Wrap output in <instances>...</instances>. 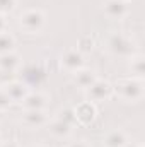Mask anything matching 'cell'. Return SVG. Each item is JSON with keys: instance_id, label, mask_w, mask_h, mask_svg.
I'll return each instance as SVG.
<instances>
[{"instance_id": "23", "label": "cell", "mask_w": 145, "mask_h": 147, "mask_svg": "<svg viewBox=\"0 0 145 147\" xmlns=\"http://www.w3.org/2000/svg\"><path fill=\"white\" fill-rule=\"evenodd\" d=\"M34 147H46V146H34Z\"/></svg>"}, {"instance_id": "19", "label": "cell", "mask_w": 145, "mask_h": 147, "mask_svg": "<svg viewBox=\"0 0 145 147\" xmlns=\"http://www.w3.org/2000/svg\"><path fill=\"white\" fill-rule=\"evenodd\" d=\"M67 147H91V144H87L85 140H77V142H72Z\"/></svg>"}, {"instance_id": "24", "label": "cell", "mask_w": 145, "mask_h": 147, "mask_svg": "<svg viewBox=\"0 0 145 147\" xmlns=\"http://www.w3.org/2000/svg\"><path fill=\"white\" fill-rule=\"evenodd\" d=\"M0 146H2V139H0Z\"/></svg>"}, {"instance_id": "7", "label": "cell", "mask_w": 145, "mask_h": 147, "mask_svg": "<svg viewBox=\"0 0 145 147\" xmlns=\"http://www.w3.org/2000/svg\"><path fill=\"white\" fill-rule=\"evenodd\" d=\"M104 10L111 19H123L128 16L130 7H128L126 0H108L104 5Z\"/></svg>"}, {"instance_id": "13", "label": "cell", "mask_w": 145, "mask_h": 147, "mask_svg": "<svg viewBox=\"0 0 145 147\" xmlns=\"http://www.w3.org/2000/svg\"><path fill=\"white\" fill-rule=\"evenodd\" d=\"M97 79V75L92 72V70H87V69H80V70H77V72L73 74V80H75V84L77 86H80V87H84V89H87L94 80Z\"/></svg>"}, {"instance_id": "4", "label": "cell", "mask_w": 145, "mask_h": 147, "mask_svg": "<svg viewBox=\"0 0 145 147\" xmlns=\"http://www.w3.org/2000/svg\"><path fill=\"white\" fill-rule=\"evenodd\" d=\"M108 48L114 55H121V57H132L133 55V41L125 34H118V33L113 34L108 39Z\"/></svg>"}, {"instance_id": "21", "label": "cell", "mask_w": 145, "mask_h": 147, "mask_svg": "<svg viewBox=\"0 0 145 147\" xmlns=\"http://www.w3.org/2000/svg\"><path fill=\"white\" fill-rule=\"evenodd\" d=\"M0 147H19V144H15V142H9V144H3L2 142V146Z\"/></svg>"}, {"instance_id": "17", "label": "cell", "mask_w": 145, "mask_h": 147, "mask_svg": "<svg viewBox=\"0 0 145 147\" xmlns=\"http://www.w3.org/2000/svg\"><path fill=\"white\" fill-rule=\"evenodd\" d=\"M15 3H17V0H0V14L3 16V14L14 10Z\"/></svg>"}, {"instance_id": "18", "label": "cell", "mask_w": 145, "mask_h": 147, "mask_svg": "<svg viewBox=\"0 0 145 147\" xmlns=\"http://www.w3.org/2000/svg\"><path fill=\"white\" fill-rule=\"evenodd\" d=\"M12 105V101H10V98L5 94V91L3 89H0V111H3V110H7L9 106Z\"/></svg>"}, {"instance_id": "15", "label": "cell", "mask_w": 145, "mask_h": 147, "mask_svg": "<svg viewBox=\"0 0 145 147\" xmlns=\"http://www.w3.org/2000/svg\"><path fill=\"white\" fill-rule=\"evenodd\" d=\"M130 70L133 74V77L142 79L145 72V62L142 55H132L130 57Z\"/></svg>"}, {"instance_id": "2", "label": "cell", "mask_w": 145, "mask_h": 147, "mask_svg": "<svg viewBox=\"0 0 145 147\" xmlns=\"http://www.w3.org/2000/svg\"><path fill=\"white\" fill-rule=\"evenodd\" d=\"M19 24L29 34L39 33L43 29V26H44V14L41 10H38V9H29V10H26V12L21 14Z\"/></svg>"}, {"instance_id": "1", "label": "cell", "mask_w": 145, "mask_h": 147, "mask_svg": "<svg viewBox=\"0 0 145 147\" xmlns=\"http://www.w3.org/2000/svg\"><path fill=\"white\" fill-rule=\"evenodd\" d=\"M113 91L123 99V101H138L144 98V80L137 77L119 79L116 86H113Z\"/></svg>"}, {"instance_id": "6", "label": "cell", "mask_w": 145, "mask_h": 147, "mask_svg": "<svg viewBox=\"0 0 145 147\" xmlns=\"http://www.w3.org/2000/svg\"><path fill=\"white\" fill-rule=\"evenodd\" d=\"M2 89L5 91V94L10 98V101H12V103H22V101H24V98H26V96H28V92H29L28 86H26L24 82H19V80H12V82L5 84Z\"/></svg>"}, {"instance_id": "11", "label": "cell", "mask_w": 145, "mask_h": 147, "mask_svg": "<svg viewBox=\"0 0 145 147\" xmlns=\"http://www.w3.org/2000/svg\"><path fill=\"white\" fill-rule=\"evenodd\" d=\"M19 65H21V58L14 51L0 55V72H14L19 69Z\"/></svg>"}, {"instance_id": "5", "label": "cell", "mask_w": 145, "mask_h": 147, "mask_svg": "<svg viewBox=\"0 0 145 147\" xmlns=\"http://www.w3.org/2000/svg\"><path fill=\"white\" fill-rule=\"evenodd\" d=\"M62 67L70 74H75L84 67V57L79 50H67L62 55Z\"/></svg>"}, {"instance_id": "3", "label": "cell", "mask_w": 145, "mask_h": 147, "mask_svg": "<svg viewBox=\"0 0 145 147\" xmlns=\"http://www.w3.org/2000/svg\"><path fill=\"white\" fill-rule=\"evenodd\" d=\"M114 94L113 91V86L109 84L108 80H101V79H96L87 89H85V96L91 103H101V101H106L111 96Z\"/></svg>"}, {"instance_id": "16", "label": "cell", "mask_w": 145, "mask_h": 147, "mask_svg": "<svg viewBox=\"0 0 145 147\" xmlns=\"http://www.w3.org/2000/svg\"><path fill=\"white\" fill-rule=\"evenodd\" d=\"M14 46H15V39H14V36L9 31L0 33V55L10 53L14 50Z\"/></svg>"}, {"instance_id": "12", "label": "cell", "mask_w": 145, "mask_h": 147, "mask_svg": "<svg viewBox=\"0 0 145 147\" xmlns=\"http://www.w3.org/2000/svg\"><path fill=\"white\" fill-rule=\"evenodd\" d=\"M48 130H50L51 135H55L58 139H63V137H68L70 135L72 125H68L67 121H63V120L58 118V120H53L51 123H48Z\"/></svg>"}, {"instance_id": "20", "label": "cell", "mask_w": 145, "mask_h": 147, "mask_svg": "<svg viewBox=\"0 0 145 147\" xmlns=\"http://www.w3.org/2000/svg\"><path fill=\"white\" fill-rule=\"evenodd\" d=\"M3 31H7V22H5L3 16L0 14V33H3Z\"/></svg>"}, {"instance_id": "9", "label": "cell", "mask_w": 145, "mask_h": 147, "mask_svg": "<svg viewBox=\"0 0 145 147\" xmlns=\"http://www.w3.org/2000/svg\"><path fill=\"white\" fill-rule=\"evenodd\" d=\"M22 121L26 127H43V125H48V116L43 110H26L24 116H22Z\"/></svg>"}, {"instance_id": "8", "label": "cell", "mask_w": 145, "mask_h": 147, "mask_svg": "<svg viewBox=\"0 0 145 147\" xmlns=\"http://www.w3.org/2000/svg\"><path fill=\"white\" fill-rule=\"evenodd\" d=\"M73 115H75V121H80V123H91L96 116V106L94 103L91 101H84L80 103L75 110H73Z\"/></svg>"}, {"instance_id": "14", "label": "cell", "mask_w": 145, "mask_h": 147, "mask_svg": "<svg viewBox=\"0 0 145 147\" xmlns=\"http://www.w3.org/2000/svg\"><path fill=\"white\" fill-rule=\"evenodd\" d=\"M126 142H128V137H126V134L121 132V130H113V132H109L108 135H106V139H104V146L106 147H125Z\"/></svg>"}, {"instance_id": "22", "label": "cell", "mask_w": 145, "mask_h": 147, "mask_svg": "<svg viewBox=\"0 0 145 147\" xmlns=\"http://www.w3.org/2000/svg\"><path fill=\"white\" fill-rule=\"evenodd\" d=\"M125 147H142V146H140V144H133V142H126Z\"/></svg>"}, {"instance_id": "10", "label": "cell", "mask_w": 145, "mask_h": 147, "mask_svg": "<svg viewBox=\"0 0 145 147\" xmlns=\"http://www.w3.org/2000/svg\"><path fill=\"white\" fill-rule=\"evenodd\" d=\"M48 103V98L41 92H28V96L24 98V101L21 105H24L26 110H44Z\"/></svg>"}]
</instances>
